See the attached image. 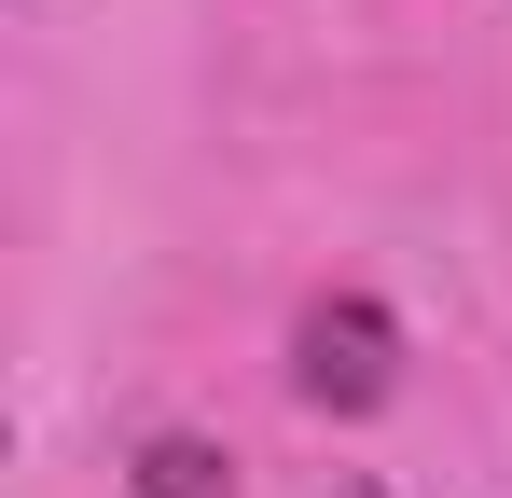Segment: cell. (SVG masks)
Here are the masks:
<instances>
[{"mask_svg": "<svg viewBox=\"0 0 512 498\" xmlns=\"http://www.w3.org/2000/svg\"><path fill=\"white\" fill-rule=\"evenodd\" d=\"M139 498H236V457L194 443V429H167V443H139Z\"/></svg>", "mask_w": 512, "mask_h": 498, "instance_id": "obj_2", "label": "cell"}, {"mask_svg": "<svg viewBox=\"0 0 512 498\" xmlns=\"http://www.w3.org/2000/svg\"><path fill=\"white\" fill-rule=\"evenodd\" d=\"M291 388H305L319 415H374L388 388H402V332H388V305H360V291L305 305V332H291Z\"/></svg>", "mask_w": 512, "mask_h": 498, "instance_id": "obj_1", "label": "cell"}]
</instances>
